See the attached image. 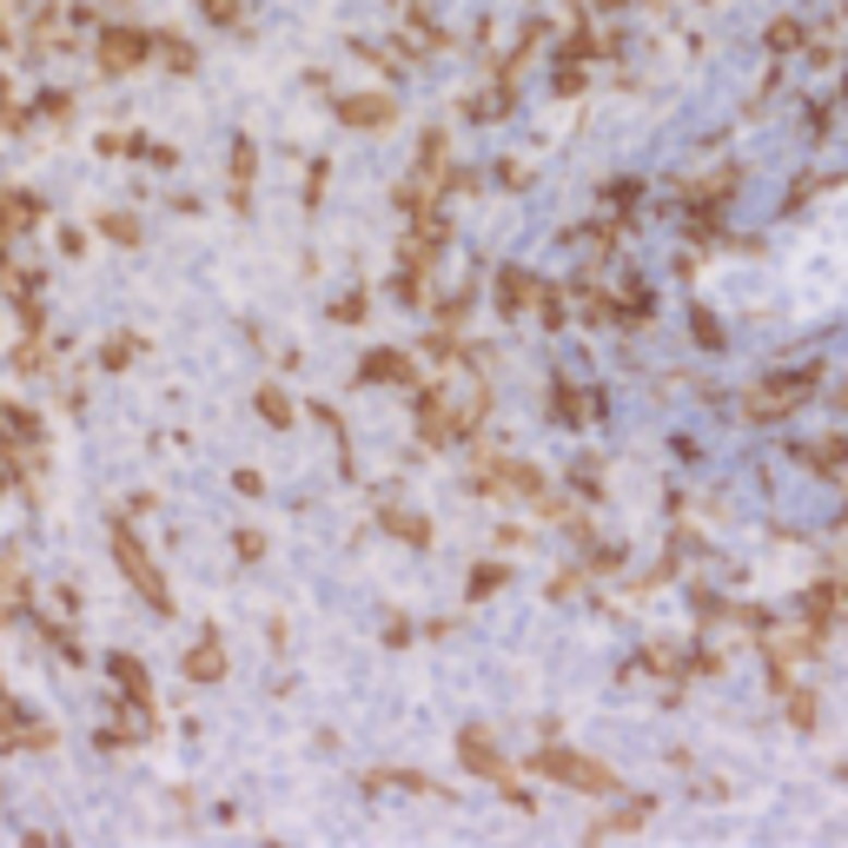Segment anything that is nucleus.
I'll return each mask as SVG.
<instances>
[{"label":"nucleus","mask_w":848,"mask_h":848,"mask_svg":"<svg viewBox=\"0 0 848 848\" xmlns=\"http://www.w3.org/2000/svg\"><path fill=\"white\" fill-rule=\"evenodd\" d=\"M736 180H742V173H736V166H716V173H710V180H696V186H683V213H696V219H710V213H716V206H723V199L736 193Z\"/></svg>","instance_id":"6"},{"label":"nucleus","mask_w":848,"mask_h":848,"mask_svg":"<svg viewBox=\"0 0 848 848\" xmlns=\"http://www.w3.org/2000/svg\"><path fill=\"white\" fill-rule=\"evenodd\" d=\"M153 47L166 53V66H173V73H193V66H199V53H193V40H180V34H153Z\"/></svg>","instance_id":"21"},{"label":"nucleus","mask_w":848,"mask_h":848,"mask_svg":"<svg viewBox=\"0 0 848 848\" xmlns=\"http://www.w3.org/2000/svg\"><path fill=\"white\" fill-rule=\"evenodd\" d=\"M107 676L120 683V696H126V703H146V710H153V676H146V663H140V656L113 650V656H107Z\"/></svg>","instance_id":"8"},{"label":"nucleus","mask_w":848,"mask_h":848,"mask_svg":"<svg viewBox=\"0 0 848 848\" xmlns=\"http://www.w3.org/2000/svg\"><path fill=\"white\" fill-rule=\"evenodd\" d=\"M550 411H557V424H583L590 411H597V398H583L570 378H557V391H550Z\"/></svg>","instance_id":"16"},{"label":"nucleus","mask_w":848,"mask_h":848,"mask_svg":"<svg viewBox=\"0 0 848 848\" xmlns=\"http://www.w3.org/2000/svg\"><path fill=\"white\" fill-rule=\"evenodd\" d=\"M822 365H796V372H770V378H762V385H749L742 391V417L749 424H783V417H796L809 398H815V378Z\"/></svg>","instance_id":"1"},{"label":"nucleus","mask_w":848,"mask_h":848,"mask_svg":"<svg viewBox=\"0 0 848 848\" xmlns=\"http://www.w3.org/2000/svg\"><path fill=\"white\" fill-rule=\"evenodd\" d=\"M0 445H8V451H34V458H40V445H47L40 417L21 411V404H0Z\"/></svg>","instance_id":"7"},{"label":"nucleus","mask_w":848,"mask_h":848,"mask_svg":"<svg viewBox=\"0 0 848 848\" xmlns=\"http://www.w3.org/2000/svg\"><path fill=\"white\" fill-rule=\"evenodd\" d=\"M841 604H848V597H841V583H815V590H809V604H802V610H809V630H828Z\"/></svg>","instance_id":"17"},{"label":"nucleus","mask_w":848,"mask_h":848,"mask_svg":"<svg viewBox=\"0 0 848 848\" xmlns=\"http://www.w3.org/2000/svg\"><path fill=\"white\" fill-rule=\"evenodd\" d=\"M417 432H424V438H432V445H451V438L464 432V424L451 417V404H445L438 391H424V398H417Z\"/></svg>","instance_id":"10"},{"label":"nucleus","mask_w":848,"mask_h":848,"mask_svg":"<svg viewBox=\"0 0 848 848\" xmlns=\"http://www.w3.org/2000/svg\"><path fill=\"white\" fill-rule=\"evenodd\" d=\"M458 762H464V770L471 776H484V783H504V749L490 742V729H458Z\"/></svg>","instance_id":"5"},{"label":"nucleus","mask_w":848,"mask_h":848,"mask_svg":"<svg viewBox=\"0 0 848 848\" xmlns=\"http://www.w3.org/2000/svg\"><path fill=\"white\" fill-rule=\"evenodd\" d=\"M531 299H537V279H531L524 266H504V272H497V312H504V318H524Z\"/></svg>","instance_id":"11"},{"label":"nucleus","mask_w":848,"mask_h":848,"mask_svg":"<svg viewBox=\"0 0 848 848\" xmlns=\"http://www.w3.org/2000/svg\"><path fill=\"white\" fill-rule=\"evenodd\" d=\"M537 776H550V783H570V789H583V796H617V776L604 770V762H590V755H577V749H537Z\"/></svg>","instance_id":"3"},{"label":"nucleus","mask_w":848,"mask_h":848,"mask_svg":"<svg viewBox=\"0 0 848 848\" xmlns=\"http://www.w3.org/2000/svg\"><path fill=\"white\" fill-rule=\"evenodd\" d=\"M385 524H391V537H398V544H411V550H424V544H432V524H424V518H411V511H385Z\"/></svg>","instance_id":"20"},{"label":"nucleus","mask_w":848,"mask_h":848,"mask_svg":"<svg viewBox=\"0 0 848 848\" xmlns=\"http://www.w3.org/2000/svg\"><path fill=\"white\" fill-rule=\"evenodd\" d=\"M325 180H331V173H325V159H318V166H312V173H305V199H312V206H318V193H325Z\"/></svg>","instance_id":"31"},{"label":"nucleus","mask_w":848,"mask_h":848,"mask_svg":"<svg viewBox=\"0 0 848 848\" xmlns=\"http://www.w3.org/2000/svg\"><path fill=\"white\" fill-rule=\"evenodd\" d=\"M113 564H120V577L146 597V610H159V617L173 610V590H166V577H159V564L146 557V544H140L133 524H113Z\"/></svg>","instance_id":"2"},{"label":"nucleus","mask_w":848,"mask_h":848,"mask_svg":"<svg viewBox=\"0 0 848 848\" xmlns=\"http://www.w3.org/2000/svg\"><path fill=\"white\" fill-rule=\"evenodd\" d=\"M841 597H848V583H841Z\"/></svg>","instance_id":"34"},{"label":"nucleus","mask_w":848,"mask_h":848,"mask_svg":"<svg viewBox=\"0 0 848 848\" xmlns=\"http://www.w3.org/2000/svg\"><path fill=\"white\" fill-rule=\"evenodd\" d=\"M841 404H848V385H841Z\"/></svg>","instance_id":"33"},{"label":"nucleus","mask_w":848,"mask_h":848,"mask_svg":"<svg viewBox=\"0 0 848 848\" xmlns=\"http://www.w3.org/2000/svg\"><path fill=\"white\" fill-rule=\"evenodd\" d=\"M133 359H140V338L133 331H113L107 346H100V372H126Z\"/></svg>","instance_id":"19"},{"label":"nucleus","mask_w":848,"mask_h":848,"mask_svg":"<svg viewBox=\"0 0 848 848\" xmlns=\"http://www.w3.org/2000/svg\"><path fill=\"white\" fill-rule=\"evenodd\" d=\"M338 120L346 126H391V100L385 94H346L338 100Z\"/></svg>","instance_id":"13"},{"label":"nucleus","mask_w":848,"mask_h":848,"mask_svg":"<svg viewBox=\"0 0 848 848\" xmlns=\"http://www.w3.org/2000/svg\"><path fill=\"white\" fill-rule=\"evenodd\" d=\"M789 716H796L802 729H815V696H809V690H789Z\"/></svg>","instance_id":"28"},{"label":"nucleus","mask_w":848,"mask_h":848,"mask_svg":"<svg viewBox=\"0 0 848 848\" xmlns=\"http://www.w3.org/2000/svg\"><path fill=\"white\" fill-rule=\"evenodd\" d=\"M385 776H391L398 789H411V796H451L445 783H432V776H417V770H385Z\"/></svg>","instance_id":"23"},{"label":"nucleus","mask_w":848,"mask_h":848,"mask_svg":"<svg viewBox=\"0 0 848 848\" xmlns=\"http://www.w3.org/2000/svg\"><path fill=\"white\" fill-rule=\"evenodd\" d=\"M232 550H239L245 564H259V557H266V537H259V531H232Z\"/></svg>","instance_id":"25"},{"label":"nucleus","mask_w":848,"mask_h":848,"mask_svg":"<svg viewBox=\"0 0 848 848\" xmlns=\"http://www.w3.org/2000/svg\"><path fill=\"white\" fill-rule=\"evenodd\" d=\"M690 318H696V338H703V346L716 352V346H723V331H716V318H710V312H690Z\"/></svg>","instance_id":"30"},{"label":"nucleus","mask_w":848,"mask_h":848,"mask_svg":"<svg viewBox=\"0 0 848 848\" xmlns=\"http://www.w3.org/2000/svg\"><path fill=\"white\" fill-rule=\"evenodd\" d=\"M100 232H107L113 245H140V219H126V213H107V219H100Z\"/></svg>","instance_id":"24"},{"label":"nucleus","mask_w":848,"mask_h":848,"mask_svg":"<svg viewBox=\"0 0 848 848\" xmlns=\"http://www.w3.org/2000/svg\"><path fill=\"white\" fill-rule=\"evenodd\" d=\"M537 312H544V325H550V331L564 325V299H557L550 286H537Z\"/></svg>","instance_id":"27"},{"label":"nucleus","mask_w":848,"mask_h":848,"mask_svg":"<svg viewBox=\"0 0 848 848\" xmlns=\"http://www.w3.org/2000/svg\"><path fill=\"white\" fill-rule=\"evenodd\" d=\"M359 385H411V359L404 352H365L359 359Z\"/></svg>","instance_id":"12"},{"label":"nucleus","mask_w":848,"mask_h":848,"mask_svg":"<svg viewBox=\"0 0 848 848\" xmlns=\"http://www.w3.org/2000/svg\"><path fill=\"white\" fill-rule=\"evenodd\" d=\"M199 8H206V21H219V27H232V21H239V8H232V0H199Z\"/></svg>","instance_id":"29"},{"label":"nucleus","mask_w":848,"mask_h":848,"mask_svg":"<svg viewBox=\"0 0 848 848\" xmlns=\"http://www.w3.org/2000/svg\"><path fill=\"white\" fill-rule=\"evenodd\" d=\"M331 318H338V325H359V318H365V292H346V299L331 305Z\"/></svg>","instance_id":"26"},{"label":"nucleus","mask_w":848,"mask_h":848,"mask_svg":"<svg viewBox=\"0 0 848 848\" xmlns=\"http://www.w3.org/2000/svg\"><path fill=\"white\" fill-rule=\"evenodd\" d=\"M504 583H511V570H504V564H471V597H497Z\"/></svg>","instance_id":"22"},{"label":"nucleus","mask_w":848,"mask_h":848,"mask_svg":"<svg viewBox=\"0 0 848 848\" xmlns=\"http://www.w3.org/2000/svg\"><path fill=\"white\" fill-rule=\"evenodd\" d=\"M252 166H259L252 140H232V206H239V213L252 206Z\"/></svg>","instance_id":"15"},{"label":"nucleus","mask_w":848,"mask_h":848,"mask_svg":"<svg viewBox=\"0 0 848 848\" xmlns=\"http://www.w3.org/2000/svg\"><path fill=\"white\" fill-rule=\"evenodd\" d=\"M146 53H153V34H140V27H107L100 34V73H133Z\"/></svg>","instance_id":"4"},{"label":"nucleus","mask_w":848,"mask_h":848,"mask_svg":"<svg viewBox=\"0 0 848 848\" xmlns=\"http://www.w3.org/2000/svg\"><path fill=\"white\" fill-rule=\"evenodd\" d=\"M252 404H259V417L272 424V432H286V424H292V398H286L279 385H259V391H252Z\"/></svg>","instance_id":"18"},{"label":"nucleus","mask_w":848,"mask_h":848,"mask_svg":"<svg viewBox=\"0 0 848 848\" xmlns=\"http://www.w3.org/2000/svg\"><path fill=\"white\" fill-rule=\"evenodd\" d=\"M180 669H186V683H219V676H226V643L206 630V637L186 650V663H180Z\"/></svg>","instance_id":"9"},{"label":"nucleus","mask_w":848,"mask_h":848,"mask_svg":"<svg viewBox=\"0 0 848 848\" xmlns=\"http://www.w3.org/2000/svg\"><path fill=\"white\" fill-rule=\"evenodd\" d=\"M789 40H802V27H796V21H776V27H770V47H789Z\"/></svg>","instance_id":"32"},{"label":"nucleus","mask_w":848,"mask_h":848,"mask_svg":"<svg viewBox=\"0 0 848 848\" xmlns=\"http://www.w3.org/2000/svg\"><path fill=\"white\" fill-rule=\"evenodd\" d=\"M34 226H40V199L34 193H0V239L34 232Z\"/></svg>","instance_id":"14"}]
</instances>
